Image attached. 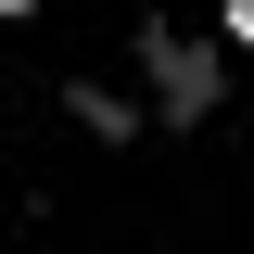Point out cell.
I'll return each instance as SVG.
<instances>
[{
    "label": "cell",
    "mask_w": 254,
    "mask_h": 254,
    "mask_svg": "<svg viewBox=\"0 0 254 254\" xmlns=\"http://www.w3.org/2000/svg\"><path fill=\"white\" fill-rule=\"evenodd\" d=\"M153 76H165V102H178V115H190V127L216 115V64L190 51V38H165V26H153Z\"/></svg>",
    "instance_id": "6da1fadb"
},
{
    "label": "cell",
    "mask_w": 254,
    "mask_h": 254,
    "mask_svg": "<svg viewBox=\"0 0 254 254\" xmlns=\"http://www.w3.org/2000/svg\"><path fill=\"white\" fill-rule=\"evenodd\" d=\"M0 26H38V0H0Z\"/></svg>",
    "instance_id": "7a4b0ae2"
}]
</instances>
